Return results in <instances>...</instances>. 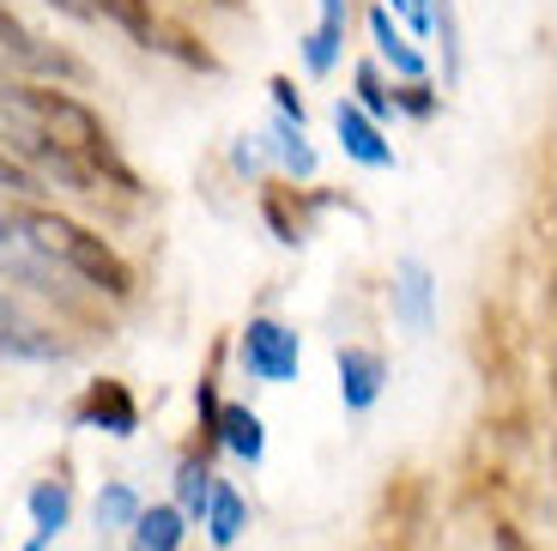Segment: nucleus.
Returning <instances> with one entry per match:
<instances>
[{
    "mask_svg": "<svg viewBox=\"0 0 557 551\" xmlns=\"http://www.w3.org/2000/svg\"><path fill=\"white\" fill-rule=\"evenodd\" d=\"M394 321H400L406 333H418V340L436 328V279L418 255H406V261L394 267Z\"/></svg>",
    "mask_w": 557,
    "mask_h": 551,
    "instance_id": "nucleus-3",
    "label": "nucleus"
},
{
    "mask_svg": "<svg viewBox=\"0 0 557 551\" xmlns=\"http://www.w3.org/2000/svg\"><path fill=\"white\" fill-rule=\"evenodd\" d=\"M491 539H497V551H533V546H528V534H521V527H509V522L491 527Z\"/></svg>",
    "mask_w": 557,
    "mask_h": 551,
    "instance_id": "nucleus-27",
    "label": "nucleus"
},
{
    "mask_svg": "<svg viewBox=\"0 0 557 551\" xmlns=\"http://www.w3.org/2000/svg\"><path fill=\"white\" fill-rule=\"evenodd\" d=\"M67 515H73V491H67V485H55V479L30 485V522H37V539H30V551L49 546V539L67 527Z\"/></svg>",
    "mask_w": 557,
    "mask_h": 551,
    "instance_id": "nucleus-10",
    "label": "nucleus"
},
{
    "mask_svg": "<svg viewBox=\"0 0 557 551\" xmlns=\"http://www.w3.org/2000/svg\"><path fill=\"white\" fill-rule=\"evenodd\" d=\"M243 527H249V510H243L237 485L212 479V497H207V534H212V546H237Z\"/></svg>",
    "mask_w": 557,
    "mask_h": 551,
    "instance_id": "nucleus-12",
    "label": "nucleus"
},
{
    "mask_svg": "<svg viewBox=\"0 0 557 551\" xmlns=\"http://www.w3.org/2000/svg\"><path fill=\"white\" fill-rule=\"evenodd\" d=\"M370 37H376V56L388 61V68L400 73L406 85H412V79H424V56H418L412 42H406V30H394L388 7H370Z\"/></svg>",
    "mask_w": 557,
    "mask_h": 551,
    "instance_id": "nucleus-9",
    "label": "nucleus"
},
{
    "mask_svg": "<svg viewBox=\"0 0 557 551\" xmlns=\"http://www.w3.org/2000/svg\"><path fill=\"white\" fill-rule=\"evenodd\" d=\"M13 236H18V243L37 248L42 261H55V267H67V273H79L85 285H98L103 297H127V291H134V273H127L122 255H115V248L103 243L98 231L73 224L67 212L25 207V212L13 219Z\"/></svg>",
    "mask_w": 557,
    "mask_h": 551,
    "instance_id": "nucleus-1",
    "label": "nucleus"
},
{
    "mask_svg": "<svg viewBox=\"0 0 557 551\" xmlns=\"http://www.w3.org/2000/svg\"><path fill=\"white\" fill-rule=\"evenodd\" d=\"M195 400H200V418H207V430H212V418H219V394H212V382H200Z\"/></svg>",
    "mask_w": 557,
    "mask_h": 551,
    "instance_id": "nucleus-28",
    "label": "nucleus"
},
{
    "mask_svg": "<svg viewBox=\"0 0 557 551\" xmlns=\"http://www.w3.org/2000/svg\"><path fill=\"white\" fill-rule=\"evenodd\" d=\"M351 85H358V97H351V103H358V110L370 115V122H376V127H382V115H388L394 103H388V85H382L376 61H363V68L351 73Z\"/></svg>",
    "mask_w": 557,
    "mask_h": 551,
    "instance_id": "nucleus-17",
    "label": "nucleus"
},
{
    "mask_svg": "<svg viewBox=\"0 0 557 551\" xmlns=\"http://www.w3.org/2000/svg\"><path fill=\"white\" fill-rule=\"evenodd\" d=\"M212 7H237V0H212Z\"/></svg>",
    "mask_w": 557,
    "mask_h": 551,
    "instance_id": "nucleus-31",
    "label": "nucleus"
},
{
    "mask_svg": "<svg viewBox=\"0 0 557 551\" xmlns=\"http://www.w3.org/2000/svg\"><path fill=\"white\" fill-rule=\"evenodd\" d=\"M73 418H79L85 430H103V437H134L139 430V406H134V394H127L122 382H91L79 394V406H73Z\"/></svg>",
    "mask_w": 557,
    "mask_h": 551,
    "instance_id": "nucleus-5",
    "label": "nucleus"
},
{
    "mask_svg": "<svg viewBox=\"0 0 557 551\" xmlns=\"http://www.w3.org/2000/svg\"><path fill=\"white\" fill-rule=\"evenodd\" d=\"M188 522L176 515V503H152L134 515V551H182Z\"/></svg>",
    "mask_w": 557,
    "mask_h": 551,
    "instance_id": "nucleus-11",
    "label": "nucleus"
},
{
    "mask_svg": "<svg viewBox=\"0 0 557 551\" xmlns=\"http://www.w3.org/2000/svg\"><path fill=\"white\" fill-rule=\"evenodd\" d=\"M339 42H346V30H321V25L304 37V68L315 73V79H321V73H334V61H339Z\"/></svg>",
    "mask_w": 557,
    "mask_h": 551,
    "instance_id": "nucleus-19",
    "label": "nucleus"
},
{
    "mask_svg": "<svg viewBox=\"0 0 557 551\" xmlns=\"http://www.w3.org/2000/svg\"><path fill=\"white\" fill-rule=\"evenodd\" d=\"M388 103H394V110H406V115H431L436 110V91L424 79H412V85H400V91H388Z\"/></svg>",
    "mask_w": 557,
    "mask_h": 551,
    "instance_id": "nucleus-21",
    "label": "nucleus"
},
{
    "mask_svg": "<svg viewBox=\"0 0 557 551\" xmlns=\"http://www.w3.org/2000/svg\"><path fill=\"white\" fill-rule=\"evenodd\" d=\"M139 510H146V503H139L134 485H103V491H98V527H103V534H122V527H134Z\"/></svg>",
    "mask_w": 557,
    "mask_h": 551,
    "instance_id": "nucleus-16",
    "label": "nucleus"
},
{
    "mask_svg": "<svg viewBox=\"0 0 557 551\" xmlns=\"http://www.w3.org/2000/svg\"><path fill=\"white\" fill-rule=\"evenodd\" d=\"M237 352H243V370H249L255 382H292V376L304 370V340L273 316H255L249 328H243Z\"/></svg>",
    "mask_w": 557,
    "mask_h": 551,
    "instance_id": "nucleus-2",
    "label": "nucleus"
},
{
    "mask_svg": "<svg viewBox=\"0 0 557 551\" xmlns=\"http://www.w3.org/2000/svg\"><path fill=\"white\" fill-rule=\"evenodd\" d=\"M0 358L61 364V358H67V340H55L49 328H37V321H25L13 304H7V291H0Z\"/></svg>",
    "mask_w": 557,
    "mask_h": 551,
    "instance_id": "nucleus-7",
    "label": "nucleus"
},
{
    "mask_svg": "<svg viewBox=\"0 0 557 551\" xmlns=\"http://www.w3.org/2000/svg\"><path fill=\"white\" fill-rule=\"evenodd\" d=\"M61 13H73V19H91V0H55Z\"/></svg>",
    "mask_w": 557,
    "mask_h": 551,
    "instance_id": "nucleus-30",
    "label": "nucleus"
},
{
    "mask_svg": "<svg viewBox=\"0 0 557 551\" xmlns=\"http://www.w3.org/2000/svg\"><path fill=\"white\" fill-rule=\"evenodd\" d=\"M231 164H237L243 176H255V170L267 164V139H261V134H243L237 146H231Z\"/></svg>",
    "mask_w": 557,
    "mask_h": 551,
    "instance_id": "nucleus-23",
    "label": "nucleus"
},
{
    "mask_svg": "<svg viewBox=\"0 0 557 551\" xmlns=\"http://www.w3.org/2000/svg\"><path fill=\"white\" fill-rule=\"evenodd\" d=\"M267 91H273V103H278V122H297V127H304V97H297V85L285 79V73H278Z\"/></svg>",
    "mask_w": 557,
    "mask_h": 551,
    "instance_id": "nucleus-22",
    "label": "nucleus"
},
{
    "mask_svg": "<svg viewBox=\"0 0 557 551\" xmlns=\"http://www.w3.org/2000/svg\"><path fill=\"white\" fill-rule=\"evenodd\" d=\"M0 188H13V194H37V176H30V170L18 164L13 152H0Z\"/></svg>",
    "mask_w": 557,
    "mask_h": 551,
    "instance_id": "nucleus-24",
    "label": "nucleus"
},
{
    "mask_svg": "<svg viewBox=\"0 0 557 551\" xmlns=\"http://www.w3.org/2000/svg\"><path fill=\"white\" fill-rule=\"evenodd\" d=\"M431 30H443V79L460 73V25H455V0H431Z\"/></svg>",
    "mask_w": 557,
    "mask_h": 551,
    "instance_id": "nucleus-18",
    "label": "nucleus"
},
{
    "mask_svg": "<svg viewBox=\"0 0 557 551\" xmlns=\"http://www.w3.org/2000/svg\"><path fill=\"white\" fill-rule=\"evenodd\" d=\"M394 13H400L406 25L418 30V37H424V30H431V0H394Z\"/></svg>",
    "mask_w": 557,
    "mask_h": 551,
    "instance_id": "nucleus-25",
    "label": "nucleus"
},
{
    "mask_svg": "<svg viewBox=\"0 0 557 551\" xmlns=\"http://www.w3.org/2000/svg\"><path fill=\"white\" fill-rule=\"evenodd\" d=\"M0 91H7V79H0Z\"/></svg>",
    "mask_w": 557,
    "mask_h": 551,
    "instance_id": "nucleus-32",
    "label": "nucleus"
},
{
    "mask_svg": "<svg viewBox=\"0 0 557 551\" xmlns=\"http://www.w3.org/2000/svg\"><path fill=\"white\" fill-rule=\"evenodd\" d=\"M13 243H18V236H13V212L0 207V248H13Z\"/></svg>",
    "mask_w": 557,
    "mask_h": 551,
    "instance_id": "nucleus-29",
    "label": "nucleus"
},
{
    "mask_svg": "<svg viewBox=\"0 0 557 551\" xmlns=\"http://www.w3.org/2000/svg\"><path fill=\"white\" fill-rule=\"evenodd\" d=\"M334 376H339L346 413H370L382 400V388H388V364H382V352H370V345H339Z\"/></svg>",
    "mask_w": 557,
    "mask_h": 551,
    "instance_id": "nucleus-4",
    "label": "nucleus"
},
{
    "mask_svg": "<svg viewBox=\"0 0 557 551\" xmlns=\"http://www.w3.org/2000/svg\"><path fill=\"white\" fill-rule=\"evenodd\" d=\"M91 13L115 19V25H122L134 42L158 49V19H152V7H146V0H91Z\"/></svg>",
    "mask_w": 557,
    "mask_h": 551,
    "instance_id": "nucleus-15",
    "label": "nucleus"
},
{
    "mask_svg": "<svg viewBox=\"0 0 557 551\" xmlns=\"http://www.w3.org/2000/svg\"><path fill=\"white\" fill-rule=\"evenodd\" d=\"M351 0H321V30H346Z\"/></svg>",
    "mask_w": 557,
    "mask_h": 551,
    "instance_id": "nucleus-26",
    "label": "nucleus"
},
{
    "mask_svg": "<svg viewBox=\"0 0 557 551\" xmlns=\"http://www.w3.org/2000/svg\"><path fill=\"white\" fill-rule=\"evenodd\" d=\"M261 212H267V224H273V236H278L285 248L304 243V224L292 219V207H285V194H278V188H267V194H261Z\"/></svg>",
    "mask_w": 557,
    "mask_h": 551,
    "instance_id": "nucleus-20",
    "label": "nucleus"
},
{
    "mask_svg": "<svg viewBox=\"0 0 557 551\" xmlns=\"http://www.w3.org/2000/svg\"><path fill=\"white\" fill-rule=\"evenodd\" d=\"M207 497H212V467L207 461H182L176 467V515L182 522H200L207 515Z\"/></svg>",
    "mask_w": 557,
    "mask_h": 551,
    "instance_id": "nucleus-14",
    "label": "nucleus"
},
{
    "mask_svg": "<svg viewBox=\"0 0 557 551\" xmlns=\"http://www.w3.org/2000/svg\"><path fill=\"white\" fill-rule=\"evenodd\" d=\"M261 139H267V152H273L278 164L292 170V176H304V182L315 176V146L304 139V127H297V122H273Z\"/></svg>",
    "mask_w": 557,
    "mask_h": 551,
    "instance_id": "nucleus-13",
    "label": "nucleus"
},
{
    "mask_svg": "<svg viewBox=\"0 0 557 551\" xmlns=\"http://www.w3.org/2000/svg\"><path fill=\"white\" fill-rule=\"evenodd\" d=\"M212 437H219L237 461H249V467L267 455V425H261V413H249V406H219V418H212Z\"/></svg>",
    "mask_w": 557,
    "mask_h": 551,
    "instance_id": "nucleus-8",
    "label": "nucleus"
},
{
    "mask_svg": "<svg viewBox=\"0 0 557 551\" xmlns=\"http://www.w3.org/2000/svg\"><path fill=\"white\" fill-rule=\"evenodd\" d=\"M334 134H339V146H346L351 164H363V170H388L394 164V146L382 139V127L370 122L351 97H339V103H334Z\"/></svg>",
    "mask_w": 557,
    "mask_h": 551,
    "instance_id": "nucleus-6",
    "label": "nucleus"
}]
</instances>
